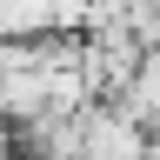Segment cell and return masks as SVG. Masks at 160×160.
Returning a JSON list of instances; mask_svg holds the SVG:
<instances>
[{
	"label": "cell",
	"mask_w": 160,
	"mask_h": 160,
	"mask_svg": "<svg viewBox=\"0 0 160 160\" xmlns=\"http://www.w3.org/2000/svg\"><path fill=\"white\" fill-rule=\"evenodd\" d=\"M147 127L120 107V100H93L80 107V160H147Z\"/></svg>",
	"instance_id": "6da1fadb"
},
{
	"label": "cell",
	"mask_w": 160,
	"mask_h": 160,
	"mask_svg": "<svg viewBox=\"0 0 160 160\" xmlns=\"http://www.w3.org/2000/svg\"><path fill=\"white\" fill-rule=\"evenodd\" d=\"M0 160H20V140H13V127L0 120Z\"/></svg>",
	"instance_id": "7a4b0ae2"
}]
</instances>
